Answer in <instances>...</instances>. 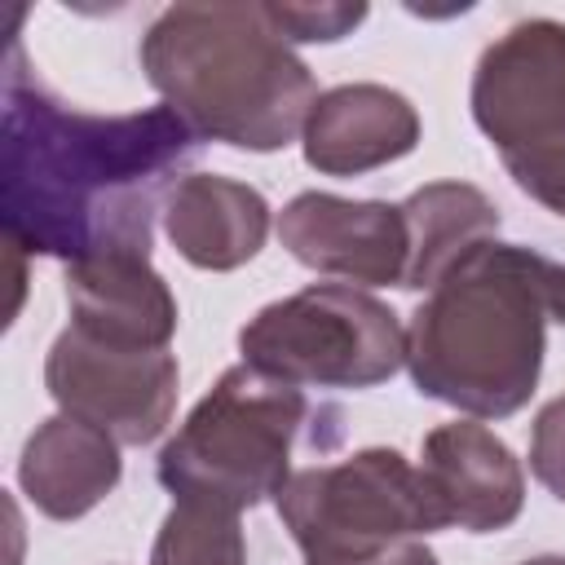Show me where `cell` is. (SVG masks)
<instances>
[{"label": "cell", "mask_w": 565, "mask_h": 565, "mask_svg": "<svg viewBox=\"0 0 565 565\" xmlns=\"http://www.w3.org/2000/svg\"><path fill=\"white\" fill-rule=\"evenodd\" d=\"M194 128L168 110L84 115L22 75L13 49L4 75L0 199L4 238L62 256H150L154 207L194 154Z\"/></svg>", "instance_id": "1"}, {"label": "cell", "mask_w": 565, "mask_h": 565, "mask_svg": "<svg viewBox=\"0 0 565 565\" xmlns=\"http://www.w3.org/2000/svg\"><path fill=\"white\" fill-rule=\"evenodd\" d=\"M552 322H565V265L486 238L463 252L415 309L406 331L411 380L424 397L477 419L512 415L539 384Z\"/></svg>", "instance_id": "2"}, {"label": "cell", "mask_w": 565, "mask_h": 565, "mask_svg": "<svg viewBox=\"0 0 565 565\" xmlns=\"http://www.w3.org/2000/svg\"><path fill=\"white\" fill-rule=\"evenodd\" d=\"M141 66L194 137L238 150L287 146L318 102L309 66L265 4H172L150 22Z\"/></svg>", "instance_id": "3"}, {"label": "cell", "mask_w": 565, "mask_h": 565, "mask_svg": "<svg viewBox=\"0 0 565 565\" xmlns=\"http://www.w3.org/2000/svg\"><path fill=\"white\" fill-rule=\"evenodd\" d=\"M305 415L309 402L296 384L238 362L163 446L159 481L177 503L225 512H243L269 494L278 499L291 477L287 459Z\"/></svg>", "instance_id": "4"}, {"label": "cell", "mask_w": 565, "mask_h": 565, "mask_svg": "<svg viewBox=\"0 0 565 565\" xmlns=\"http://www.w3.org/2000/svg\"><path fill=\"white\" fill-rule=\"evenodd\" d=\"M278 516L305 565H371L415 534L446 530L424 472L384 446L291 472Z\"/></svg>", "instance_id": "5"}, {"label": "cell", "mask_w": 565, "mask_h": 565, "mask_svg": "<svg viewBox=\"0 0 565 565\" xmlns=\"http://www.w3.org/2000/svg\"><path fill=\"white\" fill-rule=\"evenodd\" d=\"M472 119L512 181L565 216V26L530 18L503 31L477 62Z\"/></svg>", "instance_id": "6"}, {"label": "cell", "mask_w": 565, "mask_h": 565, "mask_svg": "<svg viewBox=\"0 0 565 565\" xmlns=\"http://www.w3.org/2000/svg\"><path fill=\"white\" fill-rule=\"evenodd\" d=\"M243 362L318 388H371L406 362V327L388 305L340 282H313L265 305L238 331Z\"/></svg>", "instance_id": "7"}, {"label": "cell", "mask_w": 565, "mask_h": 565, "mask_svg": "<svg viewBox=\"0 0 565 565\" xmlns=\"http://www.w3.org/2000/svg\"><path fill=\"white\" fill-rule=\"evenodd\" d=\"M62 415H75L124 446L154 441L177 411V358L168 349H110L66 327L44 362Z\"/></svg>", "instance_id": "8"}, {"label": "cell", "mask_w": 565, "mask_h": 565, "mask_svg": "<svg viewBox=\"0 0 565 565\" xmlns=\"http://www.w3.org/2000/svg\"><path fill=\"white\" fill-rule=\"evenodd\" d=\"M278 238L300 265L318 274L366 282V287L406 282L411 230L402 207L353 203V199L305 190L282 207Z\"/></svg>", "instance_id": "9"}, {"label": "cell", "mask_w": 565, "mask_h": 565, "mask_svg": "<svg viewBox=\"0 0 565 565\" xmlns=\"http://www.w3.org/2000/svg\"><path fill=\"white\" fill-rule=\"evenodd\" d=\"M419 472L446 516V525L490 534L516 521L525 503V477L512 450L477 419L441 424L424 437Z\"/></svg>", "instance_id": "10"}, {"label": "cell", "mask_w": 565, "mask_h": 565, "mask_svg": "<svg viewBox=\"0 0 565 565\" xmlns=\"http://www.w3.org/2000/svg\"><path fill=\"white\" fill-rule=\"evenodd\" d=\"M71 327L110 349H168L177 300L150 256H97L66 265Z\"/></svg>", "instance_id": "11"}, {"label": "cell", "mask_w": 565, "mask_h": 565, "mask_svg": "<svg viewBox=\"0 0 565 565\" xmlns=\"http://www.w3.org/2000/svg\"><path fill=\"white\" fill-rule=\"evenodd\" d=\"M305 163L327 177H358L415 150L419 115L384 84H344L313 102L305 119Z\"/></svg>", "instance_id": "12"}, {"label": "cell", "mask_w": 565, "mask_h": 565, "mask_svg": "<svg viewBox=\"0 0 565 565\" xmlns=\"http://www.w3.org/2000/svg\"><path fill=\"white\" fill-rule=\"evenodd\" d=\"M163 225L194 269H238L265 247L269 203L243 181L190 172L168 190Z\"/></svg>", "instance_id": "13"}, {"label": "cell", "mask_w": 565, "mask_h": 565, "mask_svg": "<svg viewBox=\"0 0 565 565\" xmlns=\"http://www.w3.org/2000/svg\"><path fill=\"white\" fill-rule=\"evenodd\" d=\"M18 481L44 516L75 521L115 490L119 441L75 415H53L26 437Z\"/></svg>", "instance_id": "14"}, {"label": "cell", "mask_w": 565, "mask_h": 565, "mask_svg": "<svg viewBox=\"0 0 565 565\" xmlns=\"http://www.w3.org/2000/svg\"><path fill=\"white\" fill-rule=\"evenodd\" d=\"M406 230H411V260H406V282L411 291L433 287L463 252H472L477 243L494 238L499 230V212L494 203L463 181H437L415 190L402 203Z\"/></svg>", "instance_id": "15"}, {"label": "cell", "mask_w": 565, "mask_h": 565, "mask_svg": "<svg viewBox=\"0 0 565 565\" xmlns=\"http://www.w3.org/2000/svg\"><path fill=\"white\" fill-rule=\"evenodd\" d=\"M150 565H247L238 512L203 508V503H177L163 516Z\"/></svg>", "instance_id": "16"}, {"label": "cell", "mask_w": 565, "mask_h": 565, "mask_svg": "<svg viewBox=\"0 0 565 565\" xmlns=\"http://www.w3.org/2000/svg\"><path fill=\"white\" fill-rule=\"evenodd\" d=\"M265 13L287 44H309L349 35L366 18V4H265Z\"/></svg>", "instance_id": "17"}, {"label": "cell", "mask_w": 565, "mask_h": 565, "mask_svg": "<svg viewBox=\"0 0 565 565\" xmlns=\"http://www.w3.org/2000/svg\"><path fill=\"white\" fill-rule=\"evenodd\" d=\"M530 472L556 494L565 499V397L547 402L534 419V437H530Z\"/></svg>", "instance_id": "18"}, {"label": "cell", "mask_w": 565, "mask_h": 565, "mask_svg": "<svg viewBox=\"0 0 565 565\" xmlns=\"http://www.w3.org/2000/svg\"><path fill=\"white\" fill-rule=\"evenodd\" d=\"M371 565H437V556L424 543H402V547H393L388 556H380Z\"/></svg>", "instance_id": "19"}, {"label": "cell", "mask_w": 565, "mask_h": 565, "mask_svg": "<svg viewBox=\"0 0 565 565\" xmlns=\"http://www.w3.org/2000/svg\"><path fill=\"white\" fill-rule=\"evenodd\" d=\"M525 565H565V556H534V561H525Z\"/></svg>", "instance_id": "20"}]
</instances>
